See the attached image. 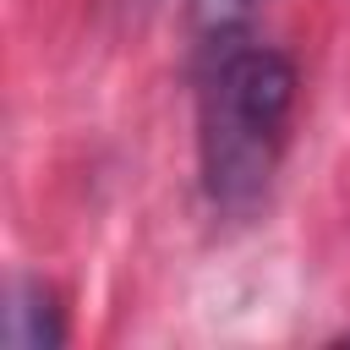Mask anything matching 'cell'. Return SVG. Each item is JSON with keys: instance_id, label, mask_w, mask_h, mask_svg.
I'll return each mask as SVG.
<instances>
[{"instance_id": "1", "label": "cell", "mask_w": 350, "mask_h": 350, "mask_svg": "<svg viewBox=\"0 0 350 350\" xmlns=\"http://www.w3.org/2000/svg\"><path fill=\"white\" fill-rule=\"evenodd\" d=\"M290 104H295V66L279 49H230L202 98V109H219L268 137H284Z\"/></svg>"}, {"instance_id": "2", "label": "cell", "mask_w": 350, "mask_h": 350, "mask_svg": "<svg viewBox=\"0 0 350 350\" xmlns=\"http://www.w3.org/2000/svg\"><path fill=\"white\" fill-rule=\"evenodd\" d=\"M66 339L55 290L44 279H16L11 284V306H5V345L11 350H55Z\"/></svg>"}, {"instance_id": "3", "label": "cell", "mask_w": 350, "mask_h": 350, "mask_svg": "<svg viewBox=\"0 0 350 350\" xmlns=\"http://www.w3.org/2000/svg\"><path fill=\"white\" fill-rule=\"evenodd\" d=\"M186 5H191V22H197L202 33L230 38V33H241V27L252 22V11H257L262 0H186Z\"/></svg>"}, {"instance_id": "4", "label": "cell", "mask_w": 350, "mask_h": 350, "mask_svg": "<svg viewBox=\"0 0 350 350\" xmlns=\"http://www.w3.org/2000/svg\"><path fill=\"white\" fill-rule=\"evenodd\" d=\"M153 5H159V0H115V11H120V22H126V27H142Z\"/></svg>"}]
</instances>
